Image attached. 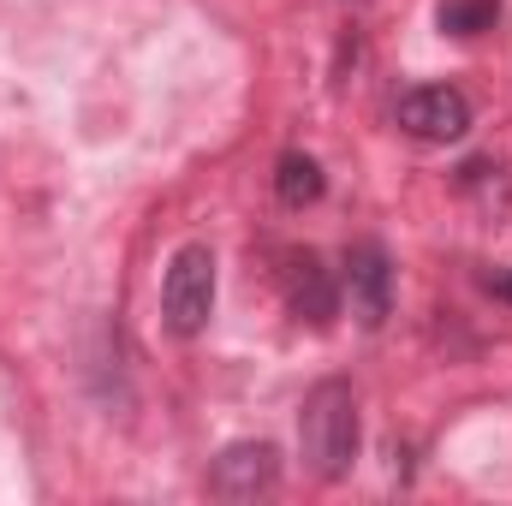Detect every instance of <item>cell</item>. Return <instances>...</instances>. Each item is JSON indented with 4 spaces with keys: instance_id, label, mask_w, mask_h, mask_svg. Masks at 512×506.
I'll return each mask as SVG.
<instances>
[{
    "instance_id": "277c9868",
    "label": "cell",
    "mask_w": 512,
    "mask_h": 506,
    "mask_svg": "<svg viewBox=\"0 0 512 506\" xmlns=\"http://www.w3.org/2000/svg\"><path fill=\"white\" fill-rule=\"evenodd\" d=\"M280 483V453L268 447V441H233L221 459H215V471H209V489L221 495V501H256V495H268Z\"/></svg>"
},
{
    "instance_id": "7a4b0ae2",
    "label": "cell",
    "mask_w": 512,
    "mask_h": 506,
    "mask_svg": "<svg viewBox=\"0 0 512 506\" xmlns=\"http://www.w3.org/2000/svg\"><path fill=\"white\" fill-rule=\"evenodd\" d=\"M161 316L179 340L203 334L215 316V251L209 245H179L161 280Z\"/></svg>"
},
{
    "instance_id": "52a82bcc",
    "label": "cell",
    "mask_w": 512,
    "mask_h": 506,
    "mask_svg": "<svg viewBox=\"0 0 512 506\" xmlns=\"http://www.w3.org/2000/svg\"><path fill=\"white\" fill-rule=\"evenodd\" d=\"M274 191H280L286 209H310V203L322 197V167L292 149V155H280V167H274Z\"/></svg>"
},
{
    "instance_id": "9c48e42d",
    "label": "cell",
    "mask_w": 512,
    "mask_h": 506,
    "mask_svg": "<svg viewBox=\"0 0 512 506\" xmlns=\"http://www.w3.org/2000/svg\"><path fill=\"white\" fill-rule=\"evenodd\" d=\"M489 286H495V292H507V298H512V280H489Z\"/></svg>"
},
{
    "instance_id": "ba28073f",
    "label": "cell",
    "mask_w": 512,
    "mask_h": 506,
    "mask_svg": "<svg viewBox=\"0 0 512 506\" xmlns=\"http://www.w3.org/2000/svg\"><path fill=\"white\" fill-rule=\"evenodd\" d=\"M435 24H441L447 36L471 42V36H483V30L501 24V0H441V6H435Z\"/></svg>"
},
{
    "instance_id": "5b68a950",
    "label": "cell",
    "mask_w": 512,
    "mask_h": 506,
    "mask_svg": "<svg viewBox=\"0 0 512 506\" xmlns=\"http://www.w3.org/2000/svg\"><path fill=\"white\" fill-rule=\"evenodd\" d=\"M346 286H352L358 322H364V328H382L387 304H393V268H387V251L376 239H364V245L346 251Z\"/></svg>"
},
{
    "instance_id": "6da1fadb",
    "label": "cell",
    "mask_w": 512,
    "mask_h": 506,
    "mask_svg": "<svg viewBox=\"0 0 512 506\" xmlns=\"http://www.w3.org/2000/svg\"><path fill=\"white\" fill-rule=\"evenodd\" d=\"M298 447H304V465L322 477V483H340L358 459V399L340 376L316 381L304 393V411H298Z\"/></svg>"
},
{
    "instance_id": "3957f363",
    "label": "cell",
    "mask_w": 512,
    "mask_h": 506,
    "mask_svg": "<svg viewBox=\"0 0 512 506\" xmlns=\"http://www.w3.org/2000/svg\"><path fill=\"white\" fill-rule=\"evenodd\" d=\"M399 126L423 143H453L471 131V102L453 84H423V90L399 96Z\"/></svg>"
},
{
    "instance_id": "8992f818",
    "label": "cell",
    "mask_w": 512,
    "mask_h": 506,
    "mask_svg": "<svg viewBox=\"0 0 512 506\" xmlns=\"http://www.w3.org/2000/svg\"><path fill=\"white\" fill-rule=\"evenodd\" d=\"M286 304H292V316L310 322V328H328V322L340 316V286H334V274L322 268L316 251H298L286 262Z\"/></svg>"
}]
</instances>
